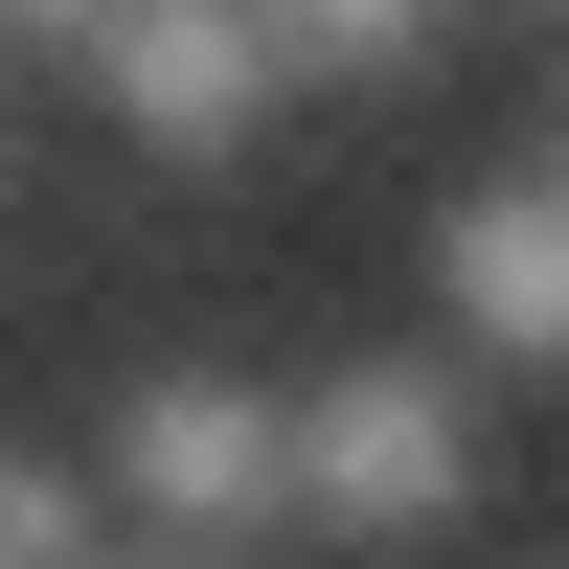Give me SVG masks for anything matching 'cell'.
Wrapping results in <instances>:
<instances>
[{"instance_id": "52a82bcc", "label": "cell", "mask_w": 569, "mask_h": 569, "mask_svg": "<svg viewBox=\"0 0 569 569\" xmlns=\"http://www.w3.org/2000/svg\"><path fill=\"white\" fill-rule=\"evenodd\" d=\"M114 23H137V0H0V46H23V69H91Z\"/></svg>"}, {"instance_id": "3957f363", "label": "cell", "mask_w": 569, "mask_h": 569, "mask_svg": "<svg viewBox=\"0 0 569 569\" xmlns=\"http://www.w3.org/2000/svg\"><path fill=\"white\" fill-rule=\"evenodd\" d=\"M69 91L137 137V160H251V137L297 114V46H273V0H137Z\"/></svg>"}, {"instance_id": "ba28073f", "label": "cell", "mask_w": 569, "mask_h": 569, "mask_svg": "<svg viewBox=\"0 0 569 569\" xmlns=\"http://www.w3.org/2000/svg\"><path fill=\"white\" fill-rule=\"evenodd\" d=\"M525 160H547V182H569V69H547V114H525Z\"/></svg>"}, {"instance_id": "277c9868", "label": "cell", "mask_w": 569, "mask_h": 569, "mask_svg": "<svg viewBox=\"0 0 569 569\" xmlns=\"http://www.w3.org/2000/svg\"><path fill=\"white\" fill-rule=\"evenodd\" d=\"M410 273H433V342L479 365V388H547V365H569V182H547V160L456 182Z\"/></svg>"}, {"instance_id": "8992f818", "label": "cell", "mask_w": 569, "mask_h": 569, "mask_svg": "<svg viewBox=\"0 0 569 569\" xmlns=\"http://www.w3.org/2000/svg\"><path fill=\"white\" fill-rule=\"evenodd\" d=\"M456 0H273V46H297V91H410L433 69Z\"/></svg>"}, {"instance_id": "5b68a950", "label": "cell", "mask_w": 569, "mask_h": 569, "mask_svg": "<svg viewBox=\"0 0 569 569\" xmlns=\"http://www.w3.org/2000/svg\"><path fill=\"white\" fill-rule=\"evenodd\" d=\"M0 569H114V479L69 433H0Z\"/></svg>"}, {"instance_id": "30bf717a", "label": "cell", "mask_w": 569, "mask_h": 569, "mask_svg": "<svg viewBox=\"0 0 569 569\" xmlns=\"http://www.w3.org/2000/svg\"><path fill=\"white\" fill-rule=\"evenodd\" d=\"M0 160H23V114H0Z\"/></svg>"}, {"instance_id": "6da1fadb", "label": "cell", "mask_w": 569, "mask_h": 569, "mask_svg": "<svg viewBox=\"0 0 569 569\" xmlns=\"http://www.w3.org/2000/svg\"><path fill=\"white\" fill-rule=\"evenodd\" d=\"M501 501V388L456 342H365V365H319L297 388V547H342V569H410V547H456Z\"/></svg>"}, {"instance_id": "9c48e42d", "label": "cell", "mask_w": 569, "mask_h": 569, "mask_svg": "<svg viewBox=\"0 0 569 569\" xmlns=\"http://www.w3.org/2000/svg\"><path fill=\"white\" fill-rule=\"evenodd\" d=\"M114 569H182V547H137V525H114Z\"/></svg>"}, {"instance_id": "7a4b0ae2", "label": "cell", "mask_w": 569, "mask_h": 569, "mask_svg": "<svg viewBox=\"0 0 569 569\" xmlns=\"http://www.w3.org/2000/svg\"><path fill=\"white\" fill-rule=\"evenodd\" d=\"M91 479H114L137 547L251 569V547H297V388H273V365H137L114 433H91Z\"/></svg>"}]
</instances>
